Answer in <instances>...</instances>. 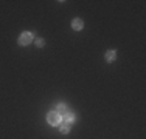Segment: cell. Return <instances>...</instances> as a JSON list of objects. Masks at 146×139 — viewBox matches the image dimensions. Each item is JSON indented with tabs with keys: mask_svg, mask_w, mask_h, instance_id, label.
Returning <instances> with one entry per match:
<instances>
[{
	"mask_svg": "<svg viewBox=\"0 0 146 139\" xmlns=\"http://www.w3.org/2000/svg\"><path fill=\"white\" fill-rule=\"evenodd\" d=\"M47 122L50 125H53V127H56V125L61 124V114L56 113V111H50L47 114Z\"/></svg>",
	"mask_w": 146,
	"mask_h": 139,
	"instance_id": "1",
	"label": "cell"
},
{
	"mask_svg": "<svg viewBox=\"0 0 146 139\" xmlns=\"http://www.w3.org/2000/svg\"><path fill=\"white\" fill-rule=\"evenodd\" d=\"M31 40H33V34L31 33H22L19 37V45H22V47H25V45L31 43Z\"/></svg>",
	"mask_w": 146,
	"mask_h": 139,
	"instance_id": "2",
	"label": "cell"
},
{
	"mask_svg": "<svg viewBox=\"0 0 146 139\" xmlns=\"http://www.w3.org/2000/svg\"><path fill=\"white\" fill-rule=\"evenodd\" d=\"M72 26H73V30H76V31H81V30H82V26H84V22H82L81 19H73V22H72Z\"/></svg>",
	"mask_w": 146,
	"mask_h": 139,
	"instance_id": "3",
	"label": "cell"
},
{
	"mask_svg": "<svg viewBox=\"0 0 146 139\" xmlns=\"http://www.w3.org/2000/svg\"><path fill=\"white\" fill-rule=\"evenodd\" d=\"M62 119H64V122L65 124H73L75 122V114L73 113H65V114H62Z\"/></svg>",
	"mask_w": 146,
	"mask_h": 139,
	"instance_id": "4",
	"label": "cell"
},
{
	"mask_svg": "<svg viewBox=\"0 0 146 139\" xmlns=\"http://www.w3.org/2000/svg\"><path fill=\"white\" fill-rule=\"evenodd\" d=\"M115 57H117V51L115 50H110V51H107V53H106V60L107 62H113V60H115Z\"/></svg>",
	"mask_w": 146,
	"mask_h": 139,
	"instance_id": "5",
	"label": "cell"
},
{
	"mask_svg": "<svg viewBox=\"0 0 146 139\" xmlns=\"http://www.w3.org/2000/svg\"><path fill=\"white\" fill-rule=\"evenodd\" d=\"M56 113H59V114H65V113H67V107H65V104H58Z\"/></svg>",
	"mask_w": 146,
	"mask_h": 139,
	"instance_id": "6",
	"label": "cell"
},
{
	"mask_svg": "<svg viewBox=\"0 0 146 139\" xmlns=\"http://www.w3.org/2000/svg\"><path fill=\"white\" fill-rule=\"evenodd\" d=\"M59 130H61V133L67 134L68 131H70V125H68V124H65V122H62V125L59 127Z\"/></svg>",
	"mask_w": 146,
	"mask_h": 139,
	"instance_id": "7",
	"label": "cell"
},
{
	"mask_svg": "<svg viewBox=\"0 0 146 139\" xmlns=\"http://www.w3.org/2000/svg\"><path fill=\"white\" fill-rule=\"evenodd\" d=\"M36 45H37V47H39V48H42L44 45H45V42H44V39H37V40H36Z\"/></svg>",
	"mask_w": 146,
	"mask_h": 139,
	"instance_id": "8",
	"label": "cell"
}]
</instances>
